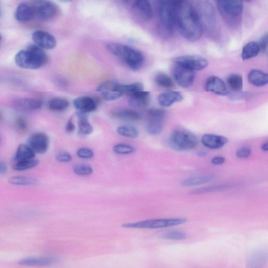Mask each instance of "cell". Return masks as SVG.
I'll list each match as a JSON object with an SVG mask.
<instances>
[{
    "instance_id": "obj_1",
    "label": "cell",
    "mask_w": 268,
    "mask_h": 268,
    "mask_svg": "<svg viewBox=\"0 0 268 268\" xmlns=\"http://www.w3.org/2000/svg\"><path fill=\"white\" fill-rule=\"evenodd\" d=\"M177 27L187 40L195 42L201 37L203 27L195 6L187 1H181Z\"/></svg>"
},
{
    "instance_id": "obj_2",
    "label": "cell",
    "mask_w": 268,
    "mask_h": 268,
    "mask_svg": "<svg viewBox=\"0 0 268 268\" xmlns=\"http://www.w3.org/2000/svg\"><path fill=\"white\" fill-rule=\"evenodd\" d=\"M181 1H162L159 3V33L164 38H170L174 33Z\"/></svg>"
},
{
    "instance_id": "obj_3",
    "label": "cell",
    "mask_w": 268,
    "mask_h": 268,
    "mask_svg": "<svg viewBox=\"0 0 268 268\" xmlns=\"http://www.w3.org/2000/svg\"><path fill=\"white\" fill-rule=\"evenodd\" d=\"M107 48L132 69H139L144 64L143 54L133 47L117 43H109Z\"/></svg>"
},
{
    "instance_id": "obj_4",
    "label": "cell",
    "mask_w": 268,
    "mask_h": 268,
    "mask_svg": "<svg viewBox=\"0 0 268 268\" xmlns=\"http://www.w3.org/2000/svg\"><path fill=\"white\" fill-rule=\"evenodd\" d=\"M168 143L170 147L177 151H188L198 146V139L191 132L178 128L171 134Z\"/></svg>"
},
{
    "instance_id": "obj_5",
    "label": "cell",
    "mask_w": 268,
    "mask_h": 268,
    "mask_svg": "<svg viewBox=\"0 0 268 268\" xmlns=\"http://www.w3.org/2000/svg\"><path fill=\"white\" fill-rule=\"evenodd\" d=\"M187 220L184 218L154 219L124 224L122 226L125 228L136 229H156L183 224Z\"/></svg>"
},
{
    "instance_id": "obj_6",
    "label": "cell",
    "mask_w": 268,
    "mask_h": 268,
    "mask_svg": "<svg viewBox=\"0 0 268 268\" xmlns=\"http://www.w3.org/2000/svg\"><path fill=\"white\" fill-rule=\"evenodd\" d=\"M218 9L228 23L234 24L241 21L243 12V3L241 1L220 0L217 1Z\"/></svg>"
},
{
    "instance_id": "obj_7",
    "label": "cell",
    "mask_w": 268,
    "mask_h": 268,
    "mask_svg": "<svg viewBox=\"0 0 268 268\" xmlns=\"http://www.w3.org/2000/svg\"><path fill=\"white\" fill-rule=\"evenodd\" d=\"M14 59L16 65L22 69L36 70L45 66L40 58L27 49L19 52L15 54Z\"/></svg>"
},
{
    "instance_id": "obj_8",
    "label": "cell",
    "mask_w": 268,
    "mask_h": 268,
    "mask_svg": "<svg viewBox=\"0 0 268 268\" xmlns=\"http://www.w3.org/2000/svg\"><path fill=\"white\" fill-rule=\"evenodd\" d=\"M175 65L193 71H198L206 68L209 65L208 61L198 55H185L173 59Z\"/></svg>"
},
{
    "instance_id": "obj_9",
    "label": "cell",
    "mask_w": 268,
    "mask_h": 268,
    "mask_svg": "<svg viewBox=\"0 0 268 268\" xmlns=\"http://www.w3.org/2000/svg\"><path fill=\"white\" fill-rule=\"evenodd\" d=\"M27 145L35 154H44L47 152L50 145V138L43 132L33 134L28 138Z\"/></svg>"
},
{
    "instance_id": "obj_10",
    "label": "cell",
    "mask_w": 268,
    "mask_h": 268,
    "mask_svg": "<svg viewBox=\"0 0 268 268\" xmlns=\"http://www.w3.org/2000/svg\"><path fill=\"white\" fill-rule=\"evenodd\" d=\"M32 3L35 14L42 19H50L56 17L58 8L56 4L50 1H36Z\"/></svg>"
},
{
    "instance_id": "obj_11",
    "label": "cell",
    "mask_w": 268,
    "mask_h": 268,
    "mask_svg": "<svg viewBox=\"0 0 268 268\" xmlns=\"http://www.w3.org/2000/svg\"><path fill=\"white\" fill-rule=\"evenodd\" d=\"M172 74L177 83L183 88H188L193 84L195 73L193 71L175 65L172 69Z\"/></svg>"
},
{
    "instance_id": "obj_12",
    "label": "cell",
    "mask_w": 268,
    "mask_h": 268,
    "mask_svg": "<svg viewBox=\"0 0 268 268\" xmlns=\"http://www.w3.org/2000/svg\"><path fill=\"white\" fill-rule=\"evenodd\" d=\"M197 6L198 7L195 8L201 22L202 20V22L206 24L209 27H214L216 22L215 15L214 9L211 4L207 1H201Z\"/></svg>"
},
{
    "instance_id": "obj_13",
    "label": "cell",
    "mask_w": 268,
    "mask_h": 268,
    "mask_svg": "<svg viewBox=\"0 0 268 268\" xmlns=\"http://www.w3.org/2000/svg\"><path fill=\"white\" fill-rule=\"evenodd\" d=\"M32 39L34 44L41 47L43 50H51L57 46L56 38L47 31L38 30L32 34Z\"/></svg>"
},
{
    "instance_id": "obj_14",
    "label": "cell",
    "mask_w": 268,
    "mask_h": 268,
    "mask_svg": "<svg viewBox=\"0 0 268 268\" xmlns=\"http://www.w3.org/2000/svg\"><path fill=\"white\" fill-rule=\"evenodd\" d=\"M35 14L34 7L32 3L27 2L20 3L15 11V18L22 23L32 20Z\"/></svg>"
},
{
    "instance_id": "obj_15",
    "label": "cell",
    "mask_w": 268,
    "mask_h": 268,
    "mask_svg": "<svg viewBox=\"0 0 268 268\" xmlns=\"http://www.w3.org/2000/svg\"><path fill=\"white\" fill-rule=\"evenodd\" d=\"M58 260L52 257H30L23 258L18 262V264L27 267H49L56 264Z\"/></svg>"
},
{
    "instance_id": "obj_16",
    "label": "cell",
    "mask_w": 268,
    "mask_h": 268,
    "mask_svg": "<svg viewBox=\"0 0 268 268\" xmlns=\"http://www.w3.org/2000/svg\"><path fill=\"white\" fill-rule=\"evenodd\" d=\"M205 89L218 95H226L228 93L225 83L221 79L215 76H210L207 79Z\"/></svg>"
},
{
    "instance_id": "obj_17",
    "label": "cell",
    "mask_w": 268,
    "mask_h": 268,
    "mask_svg": "<svg viewBox=\"0 0 268 268\" xmlns=\"http://www.w3.org/2000/svg\"><path fill=\"white\" fill-rule=\"evenodd\" d=\"M13 106L20 111H34L42 108L43 102L36 99L24 98L14 101Z\"/></svg>"
},
{
    "instance_id": "obj_18",
    "label": "cell",
    "mask_w": 268,
    "mask_h": 268,
    "mask_svg": "<svg viewBox=\"0 0 268 268\" xmlns=\"http://www.w3.org/2000/svg\"><path fill=\"white\" fill-rule=\"evenodd\" d=\"M134 10L137 15L144 21H149L153 17L152 7L146 0H138L133 4Z\"/></svg>"
},
{
    "instance_id": "obj_19",
    "label": "cell",
    "mask_w": 268,
    "mask_h": 268,
    "mask_svg": "<svg viewBox=\"0 0 268 268\" xmlns=\"http://www.w3.org/2000/svg\"><path fill=\"white\" fill-rule=\"evenodd\" d=\"M201 142L204 146L211 149H217L226 145L228 142V139L223 136L208 134L203 136Z\"/></svg>"
},
{
    "instance_id": "obj_20",
    "label": "cell",
    "mask_w": 268,
    "mask_h": 268,
    "mask_svg": "<svg viewBox=\"0 0 268 268\" xmlns=\"http://www.w3.org/2000/svg\"><path fill=\"white\" fill-rule=\"evenodd\" d=\"M74 106L79 112L85 114L95 111L97 107L96 101L89 97L77 98L74 101Z\"/></svg>"
},
{
    "instance_id": "obj_21",
    "label": "cell",
    "mask_w": 268,
    "mask_h": 268,
    "mask_svg": "<svg viewBox=\"0 0 268 268\" xmlns=\"http://www.w3.org/2000/svg\"><path fill=\"white\" fill-rule=\"evenodd\" d=\"M183 99V96L180 92L173 91L162 93L157 98L159 105L162 107H170Z\"/></svg>"
},
{
    "instance_id": "obj_22",
    "label": "cell",
    "mask_w": 268,
    "mask_h": 268,
    "mask_svg": "<svg viewBox=\"0 0 268 268\" xmlns=\"http://www.w3.org/2000/svg\"><path fill=\"white\" fill-rule=\"evenodd\" d=\"M129 104L136 108H144L148 106L150 102V93L147 91H139L129 94Z\"/></svg>"
},
{
    "instance_id": "obj_23",
    "label": "cell",
    "mask_w": 268,
    "mask_h": 268,
    "mask_svg": "<svg viewBox=\"0 0 268 268\" xmlns=\"http://www.w3.org/2000/svg\"><path fill=\"white\" fill-rule=\"evenodd\" d=\"M112 116L116 119L125 121L136 122L141 119L140 115L135 110L130 108H117L113 110Z\"/></svg>"
},
{
    "instance_id": "obj_24",
    "label": "cell",
    "mask_w": 268,
    "mask_h": 268,
    "mask_svg": "<svg viewBox=\"0 0 268 268\" xmlns=\"http://www.w3.org/2000/svg\"><path fill=\"white\" fill-rule=\"evenodd\" d=\"M268 261L267 252L260 250L252 254L247 260L248 268H263Z\"/></svg>"
},
{
    "instance_id": "obj_25",
    "label": "cell",
    "mask_w": 268,
    "mask_h": 268,
    "mask_svg": "<svg viewBox=\"0 0 268 268\" xmlns=\"http://www.w3.org/2000/svg\"><path fill=\"white\" fill-rule=\"evenodd\" d=\"M249 82L256 86H263L268 82V74L258 69L250 71L248 76Z\"/></svg>"
},
{
    "instance_id": "obj_26",
    "label": "cell",
    "mask_w": 268,
    "mask_h": 268,
    "mask_svg": "<svg viewBox=\"0 0 268 268\" xmlns=\"http://www.w3.org/2000/svg\"><path fill=\"white\" fill-rule=\"evenodd\" d=\"M35 153L27 145L21 144L15 156V162L34 160Z\"/></svg>"
},
{
    "instance_id": "obj_27",
    "label": "cell",
    "mask_w": 268,
    "mask_h": 268,
    "mask_svg": "<svg viewBox=\"0 0 268 268\" xmlns=\"http://www.w3.org/2000/svg\"><path fill=\"white\" fill-rule=\"evenodd\" d=\"M78 132L81 135H89L93 132L92 125L88 120L86 114L78 112Z\"/></svg>"
},
{
    "instance_id": "obj_28",
    "label": "cell",
    "mask_w": 268,
    "mask_h": 268,
    "mask_svg": "<svg viewBox=\"0 0 268 268\" xmlns=\"http://www.w3.org/2000/svg\"><path fill=\"white\" fill-rule=\"evenodd\" d=\"M260 52L261 50L258 43L250 42L243 47L241 56L243 60H247L257 56Z\"/></svg>"
},
{
    "instance_id": "obj_29",
    "label": "cell",
    "mask_w": 268,
    "mask_h": 268,
    "mask_svg": "<svg viewBox=\"0 0 268 268\" xmlns=\"http://www.w3.org/2000/svg\"><path fill=\"white\" fill-rule=\"evenodd\" d=\"M214 179V177L211 175L195 176L185 180L182 185L185 187L199 186L208 183Z\"/></svg>"
},
{
    "instance_id": "obj_30",
    "label": "cell",
    "mask_w": 268,
    "mask_h": 268,
    "mask_svg": "<svg viewBox=\"0 0 268 268\" xmlns=\"http://www.w3.org/2000/svg\"><path fill=\"white\" fill-rule=\"evenodd\" d=\"M9 184L18 186H30L37 184L38 181L34 178L27 176H14L8 180Z\"/></svg>"
},
{
    "instance_id": "obj_31",
    "label": "cell",
    "mask_w": 268,
    "mask_h": 268,
    "mask_svg": "<svg viewBox=\"0 0 268 268\" xmlns=\"http://www.w3.org/2000/svg\"><path fill=\"white\" fill-rule=\"evenodd\" d=\"M48 106L52 111H62L69 107V102L65 98H54L49 101Z\"/></svg>"
},
{
    "instance_id": "obj_32",
    "label": "cell",
    "mask_w": 268,
    "mask_h": 268,
    "mask_svg": "<svg viewBox=\"0 0 268 268\" xmlns=\"http://www.w3.org/2000/svg\"><path fill=\"white\" fill-rule=\"evenodd\" d=\"M116 91L124 94L127 93L129 94L139 91H144L143 84L141 82H136L130 84H121L118 83Z\"/></svg>"
},
{
    "instance_id": "obj_33",
    "label": "cell",
    "mask_w": 268,
    "mask_h": 268,
    "mask_svg": "<svg viewBox=\"0 0 268 268\" xmlns=\"http://www.w3.org/2000/svg\"><path fill=\"white\" fill-rule=\"evenodd\" d=\"M117 133L120 136L130 138H136L139 134L138 130L131 125L121 126L117 128Z\"/></svg>"
},
{
    "instance_id": "obj_34",
    "label": "cell",
    "mask_w": 268,
    "mask_h": 268,
    "mask_svg": "<svg viewBox=\"0 0 268 268\" xmlns=\"http://www.w3.org/2000/svg\"><path fill=\"white\" fill-rule=\"evenodd\" d=\"M163 121L149 120L146 127V131L150 135L156 136L159 135L163 129Z\"/></svg>"
},
{
    "instance_id": "obj_35",
    "label": "cell",
    "mask_w": 268,
    "mask_h": 268,
    "mask_svg": "<svg viewBox=\"0 0 268 268\" xmlns=\"http://www.w3.org/2000/svg\"><path fill=\"white\" fill-rule=\"evenodd\" d=\"M227 82L234 91H239L242 89V77L239 74H232L228 76L227 78Z\"/></svg>"
},
{
    "instance_id": "obj_36",
    "label": "cell",
    "mask_w": 268,
    "mask_h": 268,
    "mask_svg": "<svg viewBox=\"0 0 268 268\" xmlns=\"http://www.w3.org/2000/svg\"><path fill=\"white\" fill-rule=\"evenodd\" d=\"M155 81L158 85L165 89H169L174 87V83L172 79L163 73L157 74L155 77Z\"/></svg>"
},
{
    "instance_id": "obj_37",
    "label": "cell",
    "mask_w": 268,
    "mask_h": 268,
    "mask_svg": "<svg viewBox=\"0 0 268 268\" xmlns=\"http://www.w3.org/2000/svg\"><path fill=\"white\" fill-rule=\"evenodd\" d=\"M39 161L34 159L28 161L15 162L13 164V169L16 171H25L33 169L37 166Z\"/></svg>"
},
{
    "instance_id": "obj_38",
    "label": "cell",
    "mask_w": 268,
    "mask_h": 268,
    "mask_svg": "<svg viewBox=\"0 0 268 268\" xmlns=\"http://www.w3.org/2000/svg\"><path fill=\"white\" fill-rule=\"evenodd\" d=\"M233 186L231 184L219 185L214 186H210L206 188H203L199 189H196L191 192L193 194H200L209 192H214L225 190L226 189L229 188Z\"/></svg>"
},
{
    "instance_id": "obj_39",
    "label": "cell",
    "mask_w": 268,
    "mask_h": 268,
    "mask_svg": "<svg viewBox=\"0 0 268 268\" xmlns=\"http://www.w3.org/2000/svg\"><path fill=\"white\" fill-rule=\"evenodd\" d=\"M27 50L34 53L39 58L41 59L45 65L48 62V56H47L44 50L42 49L41 47H39L35 44H30L27 47Z\"/></svg>"
},
{
    "instance_id": "obj_40",
    "label": "cell",
    "mask_w": 268,
    "mask_h": 268,
    "mask_svg": "<svg viewBox=\"0 0 268 268\" xmlns=\"http://www.w3.org/2000/svg\"><path fill=\"white\" fill-rule=\"evenodd\" d=\"M187 234L181 231H171L165 233L160 236V238L163 240H184L187 239Z\"/></svg>"
},
{
    "instance_id": "obj_41",
    "label": "cell",
    "mask_w": 268,
    "mask_h": 268,
    "mask_svg": "<svg viewBox=\"0 0 268 268\" xmlns=\"http://www.w3.org/2000/svg\"><path fill=\"white\" fill-rule=\"evenodd\" d=\"M165 115H166V113H165L164 110L161 108H151L147 112L149 120L163 121Z\"/></svg>"
},
{
    "instance_id": "obj_42",
    "label": "cell",
    "mask_w": 268,
    "mask_h": 268,
    "mask_svg": "<svg viewBox=\"0 0 268 268\" xmlns=\"http://www.w3.org/2000/svg\"><path fill=\"white\" fill-rule=\"evenodd\" d=\"M113 152L120 155H128L135 152V149L131 145L119 144L115 145L113 148Z\"/></svg>"
},
{
    "instance_id": "obj_43",
    "label": "cell",
    "mask_w": 268,
    "mask_h": 268,
    "mask_svg": "<svg viewBox=\"0 0 268 268\" xmlns=\"http://www.w3.org/2000/svg\"><path fill=\"white\" fill-rule=\"evenodd\" d=\"M73 170L76 175L80 176H89L93 172V169L89 165L86 164L76 165Z\"/></svg>"
},
{
    "instance_id": "obj_44",
    "label": "cell",
    "mask_w": 268,
    "mask_h": 268,
    "mask_svg": "<svg viewBox=\"0 0 268 268\" xmlns=\"http://www.w3.org/2000/svg\"><path fill=\"white\" fill-rule=\"evenodd\" d=\"M118 83L114 81H107L100 84L96 91L99 92L105 91H116V88Z\"/></svg>"
},
{
    "instance_id": "obj_45",
    "label": "cell",
    "mask_w": 268,
    "mask_h": 268,
    "mask_svg": "<svg viewBox=\"0 0 268 268\" xmlns=\"http://www.w3.org/2000/svg\"><path fill=\"white\" fill-rule=\"evenodd\" d=\"M103 99L107 101H113L120 98L123 94L118 91H105L101 93Z\"/></svg>"
},
{
    "instance_id": "obj_46",
    "label": "cell",
    "mask_w": 268,
    "mask_h": 268,
    "mask_svg": "<svg viewBox=\"0 0 268 268\" xmlns=\"http://www.w3.org/2000/svg\"><path fill=\"white\" fill-rule=\"evenodd\" d=\"M15 128L21 133H26L28 129V123L25 117L19 116L15 121Z\"/></svg>"
},
{
    "instance_id": "obj_47",
    "label": "cell",
    "mask_w": 268,
    "mask_h": 268,
    "mask_svg": "<svg viewBox=\"0 0 268 268\" xmlns=\"http://www.w3.org/2000/svg\"><path fill=\"white\" fill-rule=\"evenodd\" d=\"M77 156L82 159H90L94 156V153L92 150L86 148H81L78 149L77 151Z\"/></svg>"
},
{
    "instance_id": "obj_48",
    "label": "cell",
    "mask_w": 268,
    "mask_h": 268,
    "mask_svg": "<svg viewBox=\"0 0 268 268\" xmlns=\"http://www.w3.org/2000/svg\"><path fill=\"white\" fill-rule=\"evenodd\" d=\"M56 159L60 162H69L72 161L73 157L68 152H61L56 155Z\"/></svg>"
},
{
    "instance_id": "obj_49",
    "label": "cell",
    "mask_w": 268,
    "mask_h": 268,
    "mask_svg": "<svg viewBox=\"0 0 268 268\" xmlns=\"http://www.w3.org/2000/svg\"><path fill=\"white\" fill-rule=\"evenodd\" d=\"M251 153L250 148L243 147L238 150L236 152V156L240 159H246L248 158Z\"/></svg>"
},
{
    "instance_id": "obj_50",
    "label": "cell",
    "mask_w": 268,
    "mask_h": 268,
    "mask_svg": "<svg viewBox=\"0 0 268 268\" xmlns=\"http://www.w3.org/2000/svg\"><path fill=\"white\" fill-rule=\"evenodd\" d=\"M268 36L267 33H265L260 39L258 43L260 47V50L262 53H266L268 50Z\"/></svg>"
},
{
    "instance_id": "obj_51",
    "label": "cell",
    "mask_w": 268,
    "mask_h": 268,
    "mask_svg": "<svg viewBox=\"0 0 268 268\" xmlns=\"http://www.w3.org/2000/svg\"><path fill=\"white\" fill-rule=\"evenodd\" d=\"M76 130V126L73 122V117L68 120L66 126V131L68 133H73Z\"/></svg>"
},
{
    "instance_id": "obj_52",
    "label": "cell",
    "mask_w": 268,
    "mask_h": 268,
    "mask_svg": "<svg viewBox=\"0 0 268 268\" xmlns=\"http://www.w3.org/2000/svg\"><path fill=\"white\" fill-rule=\"evenodd\" d=\"M225 161V160L223 157L216 156L212 159L211 162L212 164L215 165H221L223 164Z\"/></svg>"
},
{
    "instance_id": "obj_53",
    "label": "cell",
    "mask_w": 268,
    "mask_h": 268,
    "mask_svg": "<svg viewBox=\"0 0 268 268\" xmlns=\"http://www.w3.org/2000/svg\"><path fill=\"white\" fill-rule=\"evenodd\" d=\"M7 166L6 164L1 161H0V175H4L7 172Z\"/></svg>"
},
{
    "instance_id": "obj_54",
    "label": "cell",
    "mask_w": 268,
    "mask_h": 268,
    "mask_svg": "<svg viewBox=\"0 0 268 268\" xmlns=\"http://www.w3.org/2000/svg\"><path fill=\"white\" fill-rule=\"evenodd\" d=\"M262 149L264 152H267L268 151V143H265L263 144Z\"/></svg>"
},
{
    "instance_id": "obj_55",
    "label": "cell",
    "mask_w": 268,
    "mask_h": 268,
    "mask_svg": "<svg viewBox=\"0 0 268 268\" xmlns=\"http://www.w3.org/2000/svg\"><path fill=\"white\" fill-rule=\"evenodd\" d=\"M206 153L202 152H200V153H199V155L200 156H204L205 155H206Z\"/></svg>"
},
{
    "instance_id": "obj_56",
    "label": "cell",
    "mask_w": 268,
    "mask_h": 268,
    "mask_svg": "<svg viewBox=\"0 0 268 268\" xmlns=\"http://www.w3.org/2000/svg\"><path fill=\"white\" fill-rule=\"evenodd\" d=\"M3 120V116L1 113H0V122Z\"/></svg>"
},
{
    "instance_id": "obj_57",
    "label": "cell",
    "mask_w": 268,
    "mask_h": 268,
    "mask_svg": "<svg viewBox=\"0 0 268 268\" xmlns=\"http://www.w3.org/2000/svg\"><path fill=\"white\" fill-rule=\"evenodd\" d=\"M1 38H2V36L1 34H0V41H1Z\"/></svg>"
},
{
    "instance_id": "obj_58",
    "label": "cell",
    "mask_w": 268,
    "mask_h": 268,
    "mask_svg": "<svg viewBox=\"0 0 268 268\" xmlns=\"http://www.w3.org/2000/svg\"><path fill=\"white\" fill-rule=\"evenodd\" d=\"M0 14H1V6H0Z\"/></svg>"
}]
</instances>
